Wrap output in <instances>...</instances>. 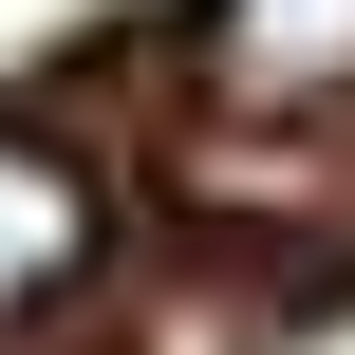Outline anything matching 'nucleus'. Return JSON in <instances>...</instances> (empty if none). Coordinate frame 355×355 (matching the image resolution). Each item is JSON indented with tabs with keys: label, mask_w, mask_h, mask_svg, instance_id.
<instances>
[{
	"label": "nucleus",
	"mask_w": 355,
	"mask_h": 355,
	"mask_svg": "<svg viewBox=\"0 0 355 355\" xmlns=\"http://www.w3.org/2000/svg\"><path fill=\"white\" fill-rule=\"evenodd\" d=\"M187 75L243 131H318V112H355V0H206L187 19Z\"/></svg>",
	"instance_id": "obj_1"
},
{
	"label": "nucleus",
	"mask_w": 355,
	"mask_h": 355,
	"mask_svg": "<svg viewBox=\"0 0 355 355\" xmlns=\"http://www.w3.org/2000/svg\"><path fill=\"white\" fill-rule=\"evenodd\" d=\"M94 243H112V206H94V168L37 131V112H0V355L37 337L75 281H94Z\"/></svg>",
	"instance_id": "obj_2"
}]
</instances>
